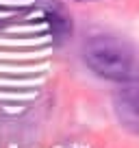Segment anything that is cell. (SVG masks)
<instances>
[{
    "label": "cell",
    "instance_id": "1",
    "mask_svg": "<svg viewBox=\"0 0 139 148\" xmlns=\"http://www.w3.org/2000/svg\"><path fill=\"white\" fill-rule=\"evenodd\" d=\"M85 63L91 72L115 83L139 81V50L120 37H93L85 46Z\"/></svg>",
    "mask_w": 139,
    "mask_h": 148
},
{
    "label": "cell",
    "instance_id": "2",
    "mask_svg": "<svg viewBox=\"0 0 139 148\" xmlns=\"http://www.w3.org/2000/svg\"><path fill=\"white\" fill-rule=\"evenodd\" d=\"M113 111L126 131L139 135V85L128 83L113 96Z\"/></svg>",
    "mask_w": 139,
    "mask_h": 148
},
{
    "label": "cell",
    "instance_id": "3",
    "mask_svg": "<svg viewBox=\"0 0 139 148\" xmlns=\"http://www.w3.org/2000/svg\"><path fill=\"white\" fill-rule=\"evenodd\" d=\"M48 24H50L52 33L57 37H63L70 33V22L63 18V15H57V13H48Z\"/></svg>",
    "mask_w": 139,
    "mask_h": 148
},
{
    "label": "cell",
    "instance_id": "4",
    "mask_svg": "<svg viewBox=\"0 0 139 148\" xmlns=\"http://www.w3.org/2000/svg\"><path fill=\"white\" fill-rule=\"evenodd\" d=\"M78 2H83V0H78Z\"/></svg>",
    "mask_w": 139,
    "mask_h": 148
}]
</instances>
